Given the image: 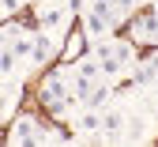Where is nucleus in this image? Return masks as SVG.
Wrapping results in <instances>:
<instances>
[{"label": "nucleus", "instance_id": "f257e3e1", "mask_svg": "<svg viewBox=\"0 0 158 147\" xmlns=\"http://www.w3.org/2000/svg\"><path fill=\"white\" fill-rule=\"evenodd\" d=\"M38 98H42V106H49L56 117H64L68 106H72V98H75V91H72V72H53V76L42 83Z\"/></svg>", "mask_w": 158, "mask_h": 147}, {"label": "nucleus", "instance_id": "f03ea898", "mask_svg": "<svg viewBox=\"0 0 158 147\" xmlns=\"http://www.w3.org/2000/svg\"><path fill=\"white\" fill-rule=\"evenodd\" d=\"M8 143H15V147H23V143H53V136L45 132L42 121H34V117H19V121L11 124V132H8Z\"/></svg>", "mask_w": 158, "mask_h": 147}, {"label": "nucleus", "instance_id": "7ed1b4c3", "mask_svg": "<svg viewBox=\"0 0 158 147\" xmlns=\"http://www.w3.org/2000/svg\"><path fill=\"white\" fill-rule=\"evenodd\" d=\"M68 0H45L42 8H38V27L49 30V34H64L68 30V15L72 8H64Z\"/></svg>", "mask_w": 158, "mask_h": 147}, {"label": "nucleus", "instance_id": "20e7f679", "mask_svg": "<svg viewBox=\"0 0 158 147\" xmlns=\"http://www.w3.org/2000/svg\"><path fill=\"white\" fill-rule=\"evenodd\" d=\"M113 27H117V23H113L109 15H102L98 8H90V4L83 8V34H87L90 41H102V38H106Z\"/></svg>", "mask_w": 158, "mask_h": 147}, {"label": "nucleus", "instance_id": "39448f33", "mask_svg": "<svg viewBox=\"0 0 158 147\" xmlns=\"http://www.w3.org/2000/svg\"><path fill=\"white\" fill-rule=\"evenodd\" d=\"M102 121H106V117L98 113V110H90V106H87L83 113H79V117H75V128H79V143L102 140V132H106V128H102Z\"/></svg>", "mask_w": 158, "mask_h": 147}, {"label": "nucleus", "instance_id": "423d86ee", "mask_svg": "<svg viewBox=\"0 0 158 147\" xmlns=\"http://www.w3.org/2000/svg\"><path fill=\"white\" fill-rule=\"evenodd\" d=\"M132 38L143 41V45H158V15H154V11H143V15L132 23Z\"/></svg>", "mask_w": 158, "mask_h": 147}, {"label": "nucleus", "instance_id": "0eeeda50", "mask_svg": "<svg viewBox=\"0 0 158 147\" xmlns=\"http://www.w3.org/2000/svg\"><path fill=\"white\" fill-rule=\"evenodd\" d=\"M53 38H56V34H49V30L34 34V57H30V68H42V64H49V60H53Z\"/></svg>", "mask_w": 158, "mask_h": 147}, {"label": "nucleus", "instance_id": "6e6552de", "mask_svg": "<svg viewBox=\"0 0 158 147\" xmlns=\"http://www.w3.org/2000/svg\"><path fill=\"white\" fill-rule=\"evenodd\" d=\"M75 76H83V79H90V83H102L106 68H102V60L90 53V57H79V60H75Z\"/></svg>", "mask_w": 158, "mask_h": 147}, {"label": "nucleus", "instance_id": "1a4fd4ad", "mask_svg": "<svg viewBox=\"0 0 158 147\" xmlns=\"http://www.w3.org/2000/svg\"><path fill=\"white\" fill-rule=\"evenodd\" d=\"M132 79H135V87H154V79H158V57L139 60L135 72H132Z\"/></svg>", "mask_w": 158, "mask_h": 147}, {"label": "nucleus", "instance_id": "9d476101", "mask_svg": "<svg viewBox=\"0 0 158 147\" xmlns=\"http://www.w3.org/2000/svg\"><path fill=\"white\" fill-rule=\"evenodd\" d=\"M19 91H23V83H19L15 76H4V117L15 113V106H19Z\"/></svg>", "mask_w": 158, "mask_h": 147}, {"label": "nucleus", "instance_id": "9b49d317", "mask_svg": "<svg viewBox=\"0 0 158 147\" xmlns=\"http://www.w3.org/2000/svg\"><path fill=\"white\" fill-rule=\"evenodd\" d=\"M106 102H109V83H94V87H90V94L83 98V106L98 110V106H106Z\"/></svg>", "mask_w": 158, "mask_h": 147}, {"label": "nucleus", "instance_id": "f8f14e48", "mask_svg": "<svg viewBox=\"0 0 158 147\" xmlns=\"http://www.w3.org/2000/svg\"><path fill=\"white\" fill-rule=\"evenodd\" d=\"M102 117H106V121H102V128H106L109 140H117V136L124 132V113H102Z\"/></svg>", "mask_w": 158, "mask_h": 147}, {"label": "nucleus", "instance_id": "ddd939ff", "mask_svg": "<svg viewBox=\"0 0 158 147\" xmlns=\"http://www.w3.org/2000/svg\"><path fill=\"white\" fill-rule=\"evenodd\" d=\"M113 53L121 57V64H124V68L135 60V49H132V41H113Z\"/></svg>", "mask_w": 158, "mask_h": 147}, {"label": "nucleus", "instance_id": "4468645a", "mask_svg": "<svg viewBox=\"0 0 158 147\" xmlns=\"http://www.w3.org/2000/svg\"><path fill=\"white\" fill-rule=\"evenodd\" d=\"M27 0H4V15H15V11H23Z\"/></svg>", "mask_w": 158, "mask_h": 147}, {"label": "nucleus", "instance_id": "2eb2a0df", "mask_svg": "<svg viewBox=\"0 0 158 147\" xmlns=\"http://www.w3.org/2000/svg\"><path fill=\"white\" fill-rule=\"evenodd\" d=\"M151 4H158V0H151Z\"/></svg>", "mask_w": 158, "mask_h": 147}]
</instances>
